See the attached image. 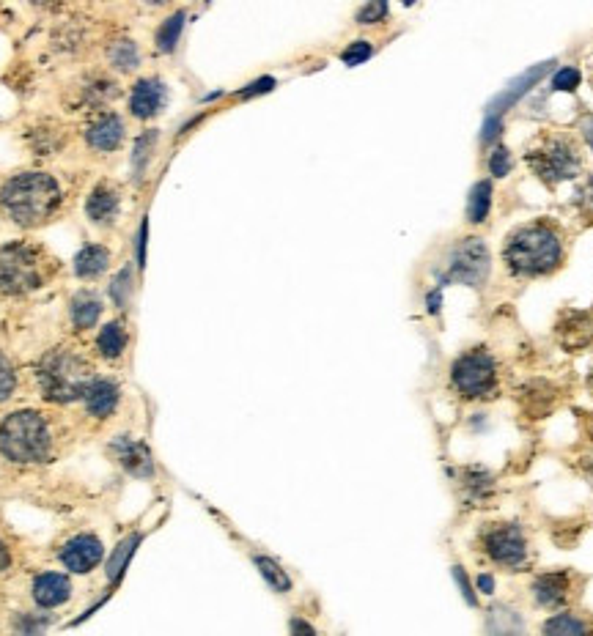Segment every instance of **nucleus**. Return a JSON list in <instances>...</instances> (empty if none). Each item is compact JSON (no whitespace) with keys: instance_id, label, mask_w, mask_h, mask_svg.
Listing matches in <instances>:
<instances>
[{"instance_id":"obj_39","label":"nucleus","mask_w":593,"mask_h":636,"mask_svg":"<svg viewBox=\"0 0 593 636\" xmlns=\"http://www.w3.org/2000/svg\"><path fill=\"white\" fill-rule=\"evenodd\" d=\"M580 85V72L577 69H561L555 80H552V88L555 91H574Z\"/></svg>"},{"instance_id":"obj_19","label":"nucleus","mask_w":593,"mask_h":636,"mask_svg":"<svg viewBox=\"0 0 593 636\" xmlns=\"http://www.w3.org/2000/svg\"><path fill=\"white\" fill-rule=\"evenodd\" d=\"M105 453L113 458V464H119L127 475L138 477V480H151L157 472L151 447L143 439H135L130 434L113 436L105 447Z\"/></svg>"},{"instance_id":"obj_11","label":"nucleus","mask_w":593,"mask_h":636,"mask_svg":"<svg viewBox=\"0 0 593 636\" xmlns=\"http://www.w3.org/2000/svg\"><path fill=\"white\" fill-rule=\"evenodd\" d=\"M453 387L464 398H495L497 393V368L495 360L484 349H475L453 362Z\"/></svg>"},{"instance_id":"obj_7","label":"nucleus","mask_w":593,"mask_h":636,"mask_svg":"<svg viewBox=\"0 0 593 636\" xmlns=\"http://www.w3.org/2000/svg\"><path fill=\"white\" fill-rule=\"evenodd\" d=\"M77 149L88 162H110L124 154L130 143V118L121 110H99L77 121Z\"/></svg>"},{"instance_id":"obj_30","label":"nucleus","mask_w":593,"mask_h":636,"mask_svg":"<svg viewBox=\"0 0 593 636\" xmlns=\"http://www.w3.org/2000/svg\"><path fill=\"white\" fill-rule=\"evenodd\" d=\"M486 634L489 636H525L522 620L517 612H511L506 606H495L486 620Z\"/></svg>"},{"instance_id":"obj_44","label":"nucleus","mask_w":593,"mask_h":636,"mask_svg":"<svg viewBox=\"0 0 593 636\" xmlns=\"http://www.w3.org/2000/svg\"><path fill=\"white\" fill-rule=\"evenodd\" d=\"M289 631H292V636H319L316 634V628H313L308 620H302V617H292Z\"/></svg>"},{"instance_id":"obj_28","label":"nucleus","mask_w":593,"mask_h":636,"mask_svg":"<svg viewBox=\"0 0 593 636\" xmlns=\"http://www.w3.org/2000/svg\"><path fill=\"white\" fill-rule=\"evenodd\" d=\"M184 22H187V11L179 9L168 14L165 20L157 25L154 31V50L160 55H173L179 50V42H182L184 33Z\"/></svg>"},{"instance_id":"obj_38","label":"nucleus","mask_w":593,"mask_h":636,"mask_svg":"<svg viewBox=\"0 0 593 636\" xmlns=\"http://www.w3.org/2000/svg\"><path fill=\"white\" fill-rule=\"evenodd\" d=\"M344 64L346 66H357V64H363V61H368L371 58V44L368 42H355L349 50H344Z\"/></svg>"},{"instance_id":"obj_23","label":"nucleus","mask_w":593,"mask_h":636,"mask_svg":"<svg viewBox=\"0 0 593 636\" xmlns=\"http://www.w3.org/2000/svg\"><path fill=\"white\" fill-rule=\"evenodd\" d=\"M135 294H138V266L135 261H127L119 269H113V275L108 277V286H105L108 308L116 316L130 318L132 308H135Z\"/></svg>"},{"instance_id":"obj_15","label":"nucleus","mask_w":593,"mask_h":636,"mask_svg":"<svg viewBox=\"0 0 593 636\" xmlns=\"http://www.w3.org/2000/svg\"><path fill=\"white\" fill-rule=\"evenodd\" d=\"M28 598H31L33 609L39 612H55L64 609L72 598H75V582L66 571H36L28 582Z\"/></svg>"},{"instance_id":"obj_34","label":"nucleus","mask_w":593,"mask_h":636,"mask_svg":"<svg viewBox=\"0 0 593 636\" xmlns=\"http://www.w3.org/2000/svg\"><path fill=\"white\" fill-rule=\"evenodd\" d=\"M20 387V371L6 351H0V403H9Z\"/></svg>"},{"instance_id":"obj_20","label":"nucleus","mask_w":593,"mask_h":636,"mask_svg":"<svg viewBox=\"0 0 593 636\" xmlns=\"http://www.w3.org/2000/svg\"><path fill=\"white\" fill-rule=\"evenodd\" d=\"M484 552L503 568H519L528 560V543L514 524H495L492 530L484 532Z\"/></svg>"},{"instance_id":"obj_43","label":"nucleus","mask_w":593,"mask_h":636,"mask_svg":"<svg viewBox=\"0 0 593 636\" xmlns=\"http://www.w3.org/2000/svg\"><path fill=\"white\" fill-rule=\"evenodd\" d=\"M500 129H503V121H500V116H486L484 135H481V140H484V143L495 140L497 135H500Z\"/></svg>"},{"instance_id":"obj_46","label":"nucleus","mask_w":593,"mask_h":636,"mask_svg":"<svg viewBox=\"0 0 593 636\" xmlns=\"http://www.w3.org/2000/svg\"><path fill=\"white\" fill-rule=\"evenodd\" d=\"M492 590H495V579H492V576H478V593H492Z\"/></svg>"},{"instance_id":"obj_25","label":"nucleus","mask_w":593,"mask_h":636,"mask_svg":"<svg viewBox=\"0 0 593 636\" xmlns=\"http://www.w3.org/2000/svg\"><path fill=\"white\" fill-rule=\"evenodd\" d=\"M558 343L566 351L588 349L593 343V316L591 313H580L572 310L558 321Z\"/></svg>"},{"instance_id":"obj_36","label":"nucleus","mask_w":593,"mask_h":636,"mask_svg":"<svg viewBox=\"0 0 593 636\" xmlns=\"http://www.w3.org/2000/svg\"><path fill=\"white\" fill-rule=\"evenodd\" d=\"M492 475H486L484 469H467L464 472V491H467V497L473 499V502H481L492 494Z\"/></svg>"},{"instance_id":"obj_9","label":"nucleus","mask_w":593,"mask_h":636,"mask_svg":"<svg viewBox=\"0 0 593 636\" xmlns=\"http://www.w3.org/2000/svg\"><path fill=\"white\" fill-rule=\"evenodd\" d=\"M530 168L536 170V176L547 181V184H558V181L574 179L583 162L577 154V146L566 138H544L539 140L525 157Z\"/></svg>"},{"instance_id":"obj_6","label":"nucleus","mask_w":593,"mask_h":636,"mask_svg":"<svg viewBox=\"0 0 593 636\" xmlns=\"http://www.w3.org/2000/svg\"><path fill=\"white\" fill-rule=\"evenodd\" d=\"M124 80L110 75L105 66H86L80 69L69 83H66L64 94H61V105L66 113L86 118L99 110H110L119 99H124Z\"/></svg>"},{"instance_id":"obj_37","label":"nucleus","mask_w":593,"mask_h":636,"mask_svg":"<svg viewBox=\"0 0 593 636\" xmlns=\"http://www.w3.org/2000/svg\"><path fill=\"white\" fill-rule=\"evenodd\" d=\"M14 565H17V552H14V546L11 541L0 532V579L3 576H9L14 571Z\"/></svg>"},{"instance_id":"obj_41","label":"nucleus","mask_w":593,"mask_h":636,"mask_svg":"<svg viewBox=\"0 0 593 636\" xmlns=\"http://www.w3.org/2000/svg\"><path fill=\"white\" fill-rule=\"evenodd\" d=\"M508 168H511V157H508L506 149H497L492 157H489V170L492 176H506Z\"/></svg>"},{"instance_id":"obj_10","label":"nucleus","mask_w":593,"mask_h":636,"mask_svg":"<svg viewBox=\"0 0 593 636\" xmlns=\"http://www.w3.org/2000/svg\"><path fill=\"white\" fill-rule=\"evenodd\" d=\"M55 560L69 576H91L105 565L108 549H105V541L99 538L97 532L77 530L55 549Z\"/></svg>"},{"instance_id":"obj_24","label":"nucleus","mask_w":593,"mask_h":636,"mask_svg":"<svg viewBox=\"0 0 593 636\" xmlns=\"http://www.w3.org/2000/svg\"><path fill=\"white\" fill-rule=\"evenodd\" d=\"M160 149V129H141L130 143V187H141Z\"/></svg>"},{"instance_id":"obj_32","label":"nucleus","mask_w":593,"mask_h":636,"mask_svg":"<svg viewBox=\"0 0 593 636\" xmlns=\"http://www.w3.org/2000/svg\"><path fill=\"white\" fill-rule=\"evenodd\" d=\"M50 623H53V617L47 615V612H39V609H33V612H14V617H11V631H14V636H44Z\"/></svg>"},{"instance_id":"obj_31","label":"nucleus","mask_w":593,"mask_h":636,"mask_svg":"<svg viewBox=\"0 0 593 636\" xmlns=\"http://www.w3.org/2000/svg\"><path fill=\"white\" fill-rule=\"evenodd\" d=\"M541 636H593V631L583 617L566 612V615L550 617L541 628Z\"/></svg>"},{"instance_id":"obj_3","label":"nucleus","mask_w":593,"mask_h":636,"mask_svg":"<svg viewBox=\"0 0 593 636\" xmlns=\"http://www.w3.org/2000/svg\"><path fill=\"white\" fill-rule=\"evenodd\" d=\"M64 275L61 258L42 242L0 244V302H22L55 286Z\"/></svg>"},{"instance_id":"obj_49","label":"nucleus","mask_w":593,"mask_h":636,"mask_svg":"<svg viewBox=\"0 0 593 636\" xmlns=\"http://www.w3.org/2000/svg\"><path fill=\"white\" fill-rule=\"evenodd\" d=\"M588 393L593 395V371H591V376H588Z\"/></svg>"},{"instance_id":"obj_48","label":"nucleus","mask_w":593,"mask_h":636,"mask_svg":"<svg viewBox=\"0 0 593 636\" xmlns=\"http://www.w3.org/2000/svg\"><path fill=\"white\" fill-rule=\"evenodd\" d=\"M585 140H588V146L593 149V121L588 124V127H585Z\"/></svg>"},{"instance_id":"obj_42","label":"nucleus","mask_w":593,"mask_h":636,"mask_svg":"<svg viewBox=\"0 0 593 636\" xmlns=\"http://www.w3.org/2000/svg\"><path fill=\"white\" fill-rule=\"evenodd\" d=\"M453 579H456V584H459V590H462L464 601H467L470 606H475V593L470 590V582H467V576H464L462 568H453Z\"/></svg>"},{"instance_id":"obj_29","label":"nucleus","mask_w":593,"mask_h":636,"mask_svg":"<svg viewBox=\"0 0 593 636\" xmlns=\"http://www.w3.org/2000/svg\"><path fill=\"white\" fill-rule=\"evenodd\" d=\"M552 64H539L536 69H530V72H525V75L519 77V80H514V83L508 85V91L503 96H497L495 99V105H492V113L489 116H500V110H506V107H511L514 102H517L519 96L525 94L528 91L530 85L533 83H539L541 77L547 75V69H550Z\"/></svg>"},{"instance_id":"obj_17","label":"nucleus","mask_w":593,"mask_h":636,"mask_svg":"<svg viewBox=\"0 0 593 636\" xmlns=\"http://www.w3.org/2000/svg\"><path fill=\"white\" fill-rule=\"evenodd\" d=\"M132 346V324L127 316H113L91 335V357L105 365H119Z\"/></svg>"},{"instance_id":"obj_14","label":"nucleus","mask_w":593,"mask_h":636,"mask_svg":"<svg viewBox=\"0 0 593 636\" xmlns=\"http://www.w3.org/2000/svg\"><path fill=\"white\" fill-rule=\"evenodd\" d=\"M22 140L36 159H55L66 149H72V143L77 140V127L61 118H36L25 127Z\"/></svg>"},{"instance_id":"obj_27","label":"nucleus","mask_w":593,"mask_h":636,"mask_svg":"<svg viewBox=\"0 0 593 636\" xmlns=\"http://www.w3.org/2000/svg\"><path fill=\"white\" fill-rule=\"evenodd\" d=\"M143 535L141 532H130L124 541L108 554V560H105V579L110 582V587H119V582L124 579V573L130 568L132 557L138 552V546H141Z\"/></svg>"},{"instance_id":"obj_26","label":"nucleus","mask_w":593,"mask_h":636,"mask_svg":"<svg viewBox=\"0 0 593 636\" xmlns=\"http://www.w3.org/2000/svg\"><path fill=\"white\" fill-rule=\"evenodd\" d=\"M569 573L563 571H555V573H544L539 576L536 582H533V598H536V604L539 606H547V609H555V606L566 604V598H569Z\"/></svg>"},{"instance_id":"obj_16","label":"nucleus","mask_w":593,"mask_h":636,"mask_svg":"<svg viewBox=\"0 0 593 636\" xmlns=\"http://www.w3.org/2000/svg\"><path fill=\"white\" fill-rule=\"evenodd\" d=\"M121 403H124V387L113 376L97 373L94 382L88 384L86 395L80 401V409H83V417L88 423L105 425L119 414Z\"/></svg>"},{"instance_id":"obj_12","label":"nucleus","mask_w":593,"mask_h":636,"mask_svg":"<svg viewBox=\"0 0 593 636\" xmlns=\"http://www.w3.org/2000/svg\"><path fill=\"white\" fill-rule=\"evenodd\" d=\"M127 110L124 116L130 118V124H151L154 118L165 113V107L171 102V88L160 75H141L132 80L127 88Z\"/></svg>"},{"instance_id":"obj_1","label":"nucleus","mask_w":593,"mask_h":636,"mask_svg":"<svg viewBox=\"0 0 593 636\" xmlns=\"http://www.w3.org/2000/svg\"><path fill=\"white\" fill-rule=\"evenodd\" d=\"M72 190L47 168H25L0 181V217L20 231H39L61 220L72 206Z\"/></svg>"},{"instance_id":"obj_40","label":"nucleus","mask_w":593,"mask_h":636,"mask_svg":"<svg viewBox=\"0 0 593 636\" xmlns=\"http://www.w3.org/2000/svg\"><path fill=\"white\" fill-rule=\"evenodd\" d=\"M385 14H388V6H385V3H368V6H363V9L357 11V22H360V25H371V22L382 20Z\"/></svg>"},{"instance_id":"obj_18","label":"nucleus","mask_w":593,"mask_h":636,"mask_svg":"<svg viewBox=\"0 0 593 636\" xmlns=\"http://www.w3.org/2000/svg\"><path fill=\"white\" fill-rule=\"evenodd\" d=\"M489 275V250L481 239H464L456 244L448 264L445 280H456L464 286H481Z\"/></svg>"},{"instance_id":"obj_13","label":"nucleus","mask_w":593,"mask_h":636,"mask_svg":"<svg viewBox=\"0 0 593 636\" xmlns=\"http://www.w3.org/2000/svg\"><path fill=\"white\" fill-rule=\"evenodd\" d=\"M105 310H108V299L102 291H97L94 286L75 288L66 299V327H69L72 340L91 338L102 327Z\"/></svg>"},{"instance_id":"obj_21","label":"nucleus","mask_w":593,"mask_h":636,"mask_svg":"<svg viewBox=\"0 0 593 636\" xmlns=\"http://www.w3.org/2000/svg\"><path fill=\"white\" fill-rule=\"evenodd\" d=\"M99 58H102L99 66H105L110 75H116L119 80L135 77L141 72L143 64L141 44L135 42L132 36H127V33H113V36H108L102 42V47H99Z\"/></svg>"},{"instance_id":"obj_4","label":"nucleus","mask_w":593,"mask_h":636,"mask_svg":"<svg viewBox=\"0 0 593 636\" xmlns=\"http://www.w3.org/2000/svg\"><path fill=\"white\" fill-rule=\"evenodd\" d=\"M58 423L42 409H14L0 420V458L14 467H44L58 456Z\"/></svg>"},{"instance_id":"obj_22","label":"nucleus","mask_w":593,"mask_h":636,"mask_svg":"<svg viewBox=\"0 0 593 636\" xmlns=\"http://www.w3.org/2000/svg\"><path fill=\"white\" fill-rule=\"evenodd\" d=\"M113 264H116V253L105 239L97 242H86L72 258V275L86 286L102 283L113 275Z\"/></svg>"},{"instance_id":"obj_33","label":"nucleus","mask_w":593,"mask_h":636,"mask_svg":"<svg viewBox=\"0 0 593 636\" xmlns=\"http://www.w3.org/2000/svg\"><path fill=\"white\" fill-rule=\"evenodd\" d=\"M253 562H256V568H259L261 576H264V582L270 584L275 593L283 595L292 590V576L283 571L281 562H275L272 557H264V554H256Z\"/></svg>"},{"instance_id":"obj_5","label":"nucleus","mask_w":593,"mask_h":636,"mask_svg":"<svg viewBox=\"0 0 593 636\" xmlns=\"http://www.w3.org/2000/svg\"><path fill=\"white\" fill-rule=\"evenodd\" d=\"M503 258H506L508 269L519 277L547 275L561 264V234L552 225H525V228H519L517 234L508 236Z\"/></svg>"},{"instance_id":"obj_8","label":"nucleus","mask_w":593,"mask_h":636,"mask_svg":"<svg viewBox=\"0 0 593 636\" xmlns=\"http://www.w3.org/2000/svg\"><path fill=\"white\" fill-rule=\"evenodd\" d=\"M83 214L102 236L116 234L124 220V184L113 176H99L83 195Z\"/></svg>"},{"instance_id":"obj_47","label":"nucleus","mask_w":593,"mask_h":636,"mask_svg":"<svg viewBox=\"0 0 593 636\" xmlns=\"http://www.w3.org/2000/svg\"><path fill=\"white\" fill-rule=\"evenodd\" d=\"M580 469H583V472L588 477H593V450H591V453H585V456L580 458Z\"/></svg>"},{"instance_id":"obj_2","label":"nucleus","mask_w":593,"mask_h":636,"mask_svg":"<svg viewBox=\"0 0 593 636\" xmlns=\"http://www.w3.org/2000/svg\"><path fill=\"white\" fill-rule=\"evenodd\" d=\"M97 376V360L80 349V340H61L39 354L33 365V382L50 406H75L83 401L88 384Z\"/></svg>"},{"instance_id":"obj_35","label":"nucleus","mask_w":593,"mask_h":636,"mask_svg":"<svg viewBox=\"0 0 593 636\" xmlns=\"http://www.w3.org/2000/svg\"><path fill=\"white\" fill-rule=\"evenodd\" d=\"M489 203H492V187H489V181H478L470 192V203H467L470 223H484L489 214Z\"/></svg>"},{"instance_id":"obj_45","label":"nucleus","mask_w":593,"mask_h":636,"mask_svg":"<svg viewBox=\"0 0 593 636\" xmlns=\"http://www.w3.org/2000/svg\"><path fill=\"white\" fill-rule=\"evenodd\" d=\"M580 203H583L588 212H593V176L585 181V187L580 190Z\"/></svg>"}]
</instances>
